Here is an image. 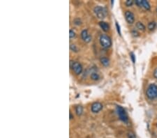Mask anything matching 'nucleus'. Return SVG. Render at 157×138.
I'll return each instance as SVG.
<instances>
[{
	"label": "nucleus",
	"mask_w": 157,
	"mask_h": 138,
	"mask_svg": "<svg viewBox=\"0 0 157 138\" xmlns=\"http://www.w3.org/2000/svg\"><path fill=\"white\" fill-rule=\"evenodd\" d=\"M81 38L86 43H90L91 41V40H92V36L89 34L87 29L82 30V32H81Z\"/></svg>",
	"instance_id": "6e6552de"
},
{
	"label": "nucleus",
	"mask_w": 157,
	"mask_h": 138,
	"mask_svg": "<svg viewBox=\"0 0 157 138\" xmlns=\"http://www.w3.org/2000/svg\"><path fill=\"white\" fill-rule=\"evenodd\" d=\"M103 109V105L99 102H95L91 106V110L94 113H98Z\"/></svg>",
	"instance_id": "423d86ee"
},
{
	"label": "nucleus",
	"mask_w": 157,
	"mask_h": 138,
	"mask_svg": "<svg viewBox=\"0 0 157 138\" xmlns=\"http://www.w3.org/2000/svg\"><path fill=\"white\" fill-rule=\"evenodd\" d=\"M101 63L104 66H108L109 64H110V60H109L108 58L107 57H101Z\"/></svg>",
	"instance_id": "9d476101"
},
{
	"label": "nucleus",
	"mask_w": 157,
	"mask_h": 138,
	"mask_svg": "<svg viewBox=\"0 0 157 138\" xmlns=\"http://www.w3.org/2000/svg\"><path fill=\"white\" fill-rule=\"evenodd\" d=\"M100 44L103 48H108L112 45L111 39L106 34H101L100 36Z\"/></svg>",
	"instance_id": "f03ea898"
},
{
	"label": "nucleus",
	"mask_w": 157,
	"mask_h": 138,
	"mask_svg": "<svg viewBox=\"0 0 157 138\" xmlns=\"http://www.w3.org/2000/svg\"><path fill=\"white\" fill-rule=\"evenodd\" d=\"M154 78H156V79H157V68H156L154 71Z\"/></svg>",
	"instance_id": "393cba45"
},
{
	"label": "nucleus",
	"mask_w": 157,
	"mask_h": 138,
	"mask_svg": "<svg viewBox=\"0 0 157 138\" xmlns=\"http://www.w3.org/2000/svg\"><path fill=\"white\" fill-rule=\"evenodd\" d=\"M132 34H133V36H139L138 32H137V31H135V30H133V31H132Z\"/></svg>",
	"instance_id": "b1692460"
},
{
	"label": "nucleus",
	"mask_w": 157,
	"mask_h": 138,
	"mask_svg": "<svg viewBox=\"0 0 157 138\" xmlns=\"http://www.w3.org/2000/svg\"><path fill=\"white\" fill-rule=\"evenodd\" d=\"M69 115H70V119H73V114H72V113H71V112H70V113H69Z\"/></svg>",
	"instance_id": "a878e982"
},
{
	"label": "nucleus",
	"mask_w": 157,
	"mask_h": 138,
	"mask_svg": "<svg viewBox=\"0 0 157 138\" xmlns=\"http://www.w3.org/2000/svg\"><path fill=\"white\" fill-rule=\"evenodd\" d=\"M75 112H76V114L77 116H81L83 112V108H82V106H80L78 105L75 107Z\"/></svg>",
	"instance_id": "f8f14e48"
},
{
	"label": "nucleus",
	"mask_w": 157,
	"mask_h": 138,
	"mask_svg": "<svg viewBox=\"0 0 157 138\" xmlns=\"http://www.w3.org/2000/svg\"><path fill=\"white\" fill-rule=\"evenodd\" d=\"M116 27H117V32H118L119 34V35H121V29H120V27H119V25L117 22H116Z\"/></svg>",
	"instance_id": "4be33fe9"
},
{
	"label": "nucleus",
	"mask_w": 157,
	"mask_h": 138,
	"mask_svg": "<svg viewBox=\"0 0 157 138\" xmlns=\"http://www.w3.org/2000/svg\"><path fill=\"white\" fill-rule=\"evenodd\" d=\"M135 4L138 5V6L142 7V0H136L135 1Z\"/></svg>",
	"instance_id": "412c9836"
},
{
	"label": "nucleus",
	"mask_w": 157,
	"mask_h": 138,
	"mask_svg": "<svg viewBox=\"0 0 157 138\" xmlns=\"http://www.w3.org/2000/svg\"><path fill=\"white\" fill-rule=\"evenodd\" d=\"M148 29H150V31H152L156 28V23L154 22H151L148 24Z\"/></svg>",
	"instance_id": "2eb2a0df"
},
{
	"label": "nucleus",
	"mask_w": 157,
	"mask_h": 138,
	"mask_svg": "<svg viewBox=\"0 0 157 138\" xmlns=\"http://www.w3.org/2000/svg\"><path fill=\"white\" fill-rule=\"evenodd\" d=\"M99 26L101 28L103 31L106 32H108L109 29H110V25H109L108 23L103 22V21H101L99 22Z\"/></svg>",
	"instance_id": "1a4fd4ad"
},
{
	"label": "nucleus",
	"mask_w": 157,
	"mask_h": 138,
	"mask_svg": "<svg viewBox=\"0 0 157 138\" xmlns=\"http://www.w3.org/2000/svg\"><path fill=\"white\" fill-rule=\"evenodd\" d=\"M136 27H137V29H139L140 31H142V32H144L145 30V25L140 22H138L136 23Z\"/></svg>",
	"instance_id": "4468645a"
},
{
	"label": "nucleus",
	"mask_w": 157,
	"mask_h": 138,
	"mask_svg": "<svg viewBox=\"0 0 157 138\" xmlns=\"http://www.w3.org/2000/svg\"><path fill=\"white\" fill-rule=\"evenodd\" d=\"M146 95L148 98L150 99H154L157 97V86L154 84H151L148 87Z\"/></svg>",
	"instance_id": "f257e3e1"
},
{
	"label": "nucleus",
	"mask_w": 157,
	"mask_h": 138,
	"mask_svg": "<svg viewBox=\"0 0 157 138\" xmlns=\"http://www.w3.org/2000/svg\"><path fill=\"white\" fill-rule=\"evenodd\" d=\"M142 7H143L146 10L150 9V5L147 1H146V0H142Z\"/></svg>",
	"instance_id": "ddd939ff"
},
{
	"label": "nucleus",
	"mask_w": 157,
	"mask_h": 138,
	"mask_svg": "<svg viewBox=\"0 0 157 138\" xmlns=\"http://www.w3.org/2000/svg\"><path fill=\"white\" fill-rule=\"evenodd\" d=\"M75 36H76L75 32H74L73 30H72V29H71L70 31H69V36H70L71 39H73V38H75Z\"/></svg>",
	"instance_id": "f3484780"
},
{
	"label": "nucleus",
	"mask_w": 157,
	"mask_h": 138,
	"mask_svg": "<svg viewBox=\"0 0 157 138\" xmlns=\"http://www.w3.org/2000/svg\"><path fill=\"white\" fill-rule=\"evenodd\" d=\"M73 22L74 24H76V25H80L81 24V20H80L79 18H76L73 20Z\"/></svg>",
	"instance_id": "aec40b11"
},
{
	"label": "nucleus",
	"mask_w": 157,
	"mask_h": 138,
	"mask_svg": "<svg viewBox=\"0 0 157 138\" xmlns=\"http://www.w3.org/2000/svg\"><path fill=\"white\" fill-rule=\"evenodd\" d=\"M127 137H128V138H136L135 134L133 133V132H131V131L128 132V133H127Z\"/></svg>",
	"instance_id": "a211bd4d"
},
{
	"label": "nucleus",
	"mask_w": 157,
	"mask_h": 138,
	"mask_svg": "<svg viewBox=\"0 0 157 138\" xmlns=\"http://www.w3.org/2000/svg\"><path fill=\"white\" fill-rule=\"evenodd\" d=\"M130 57H131V59H132V61H133V63H135V55H134V54H133V52H131V53H130Z\"/></svg>",
	"instance_id": "5701e85b"
},
{
	"label": "nucleus",
	"mask_w": 157,
	"mask_h": 138,
	"mask_svg": "<svg viewBox=\"0 0 157 138\" xmlns=\"http://www.w3.org/2000/svg\"><path fill=\"white\" fill-rule=\"evenodd\" d=\"M117 114H118L119 117V119H120L121 121H122L123 122H125V123H126V122L128 121L127 114H126V112L125 109H124L122 107H117Z\"/></svg>",
	"instance_id": "39448f33"
},
{
	"label": "nucleus",
	"mask_w": 157,
	"mask_h": 138,
	"mask_svg": "<svg viewBox=\"0 0 157 138\" xmlns=\"http://www.w3.org/2000/svg\"><path fill=\"white\" fill-rule=\"evenodd\" d=\"M125 18L128 24H133L135 21V16L132 12L126 11L125 12Z\"/></svg>",
	"instance_id": "0eeeda50"
},
{
	"label": "nucleus",
	"mask_w": 157,
	"mask_h": 138,
	"mask_svg": "<svg viewBox=\"0 0 157 138\" xmlns=\"http://www.w3.org/2000/svg\"><path fill=\"white\" fill-rule=\"evenodd\" d=\"M90 77H91V79L94 81H97L100 79V75L97 72H92L90 75Z\"/></svg>",
	"instance_id": "9b49d317"
},
{
	"label": "nucleus",
	"mask_w": 157,
	"mask_h": 138,
	"mask_svg": "<svg viewBox=\"0 0 157 138\" xmlns=\"http://www.w3.org/2000/svg\"><path fill=\"white\" fill-rule=\"evenodd\" d=\"M94 12L99 19H103L107 15L106 8L103 6H97L94 8Z\"/></svg>",
	"instance_id": "7ed1b4c3"
},
{
	"label": "nucleus",
	"mask_w": 157,
	"mask_h": 138,
	"mask_svg": "<svg viewBox=\"0 0 157 138\" xmlns=\"http://www.w3.org/2000/svg\"><path fill=\"white\" fill-rule=\"evenodd\" d=\"M70 49L71 50H72L73 52H78V48H77V46L75 45V44H71Z\"/></svg>",
	"instance_id": "dca6fc26"
},
{
	"label": "nucleus",
	"mask_w": 157,
	"mask_h": 138,
	"mask_svg": "<svg viewBox=\"0 0 157 138\" xmlns=\"http://www.w3.org/2000/svg\"><path fill=\"white\" fill-rule=\"evenodd\" d=\"M70 66L73 71L74 72L75 74L76 75H80L81 74L83 70L82 66L81 65V63H79L78 61H71L70 62Z\"/></svg>",
	"instance_id": "20e7f679"
},
{
	"label": "nucleus",
	"mask_w": 157,
	"mask_h": 138,
	"mask_svg": "<svg viewBox=\"0 0 157 138\" xmlns=\"http://www.w3.org/2000/svg\"><path fill=\"white\" fill-rule=\"evenodd\" d=\"M133 0H127L125 3V4L127 6H131L133 5Z\"/></svg>",
	"instance_id": "6ab92c4d"
}]
</instances>
